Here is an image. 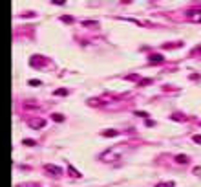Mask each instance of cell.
Wrapping results in <instances>:
<instances>
[{"label": "cell", "mask_w": 201, "mask_h": 187, "mask_svg": "<svg viewBox=\"0 0 201 187\" xmlns=\"http://www.w3.org/2000/svg\"><path fill=\"white\" fill-rule=\"evenodd\" d=\"M104 136H108V138H112V136H117V130H106V132H104Z\"/></svg>", "instance_id": "cell-1"}, {"label": "cell", "mask_w": 201, "mask_h": 187, "mask_svg": "<svg viewBox=\"0 0 201 187\" xmlns=\"http://www.w3.org/2000/svg\"><path fill=\"white\" fill-rule=\"evenodd\" d=\"M175 160H177L179 163H187V161H188V160H187V156H177Z\"/></svg>", "instance_id": "cell-2"}, {"label": "cell", "mask_w": 201, "mask_h": 187, "mask_svg": "<svg viewBox=\"0 0 201 187\" xmlns=\"http://www.w3.org/2000/svg\"><path fill=\"white\" fill-rule=\"evenodd\" d=\"M150 61H163V57H161V55H152Z\"/></svg>", "instance_id": "cell-3"}, {"label": "cell", "mask_w": 201, "mask_h": 187, "mask_svg": "<svg viewBox=\"0 0 201 187\" xmlns=\"http://www.w3.org/2000/svg\"><path fill=\"white\" fill-rule=\"evenodd\" d=\"M194 141L196 143H201V136H194Z\"/></svg>", "instance_id": "cell-4"}]
</instances>
